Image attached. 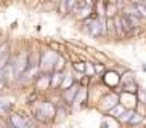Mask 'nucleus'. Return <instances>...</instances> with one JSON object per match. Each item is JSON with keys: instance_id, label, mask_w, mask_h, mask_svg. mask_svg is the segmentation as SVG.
<instances>
[{"instance_id": "f257e3e1", "label": "nucleus", "mask_w": 146, "mask_h": 128, "mask_svg": "<svg viewBox=\"0 0 146 128\" xmlns=\"http://www.w3.org/2000/svg\"><path fill=\"white\" fill-rule=\"evenodd\" d=\"M32 111V119L40 123H48L55 120V102L52 101H40L37 99L35 102L31 104Z\"/></svg>"}, {"instance_id": "f03ea898", "label": "nucleus", "mask_w": 146, "mask_h": 128, "mask_svg": "<svg viewBox=\"0 0 146 128\" xmlns=\"http://www.w3.org/2000/svg\"><path fill=\"white\" fill-rule=\"evenodd\" d=\"M58 51H55L53 48H45V50L40 51V72H53V67H55V63L58 59Z\"/></svg>"}, {"instance_id": "7ed1b4c3", "label": "nucleus", "mask_w": 146, "mask_h": 128, "mask_svg": "<svg viewBox=\"0 0 146 128\" xmlns=\"http://www.w3.org/2000/svg\"><path fill=\"white\" fill-rule=\"evenodd\" d=\"M10 58H11V61H13V66H15V74H16V79L19 75H21L24 71L27 69V66H29V58H27V50H19L16 53V55H10Z\"/></svg>"}, {"instance_id": "20e7f679", "label": "nucleus", "mask_w": 146, "mask_h": 128, "mask_svg": "<svg viewBox=\"0 0 146 128\" xmlns=\"http://www.w3.org/2000/svg\"><path fill=\"white\" fill-rule=\"evenodd\" d=\"M117 102H119V94H117L116 91H106L104 94L100 96L98 107H100V111L108 112L112 106H116Z\"/></svg>"}, {"instance_id": "39448f33", "label": "nucleus", "mask_w": 146, "mask_h": 128, "mask_svg": "<svg viewBox=\"0 0 146 128\" xmlns=\"http://www.w3.org/2000/svg\"><path fill=\"white\" fill-rule=\"evenodd\" d=\"M101 82H103V85L106 86V88H116V86L120 83V74L117 72L116 69L104 71Z\"/></svg>"}, {"instance_id": "423d86ee", "label": "nucleus", "mask_w": 146, "mask_h": 128, "mask_svg": "<svg viewBox=\"0 0 146 128\" xmlns=\"http://www.w3.org/2000/svg\"><path fill=\"white\" fill-rule=\"evenodd\" d=\"M79 88H80V85H79V82H76L71 86L61 90V99H63V102H66V104L71 106L74 98H76V94H77V91H79Z\"/></svg>"}, {"instance_id": "0eeeda50", "label": "nucleus", "mask_w": 146, "mask_h": 128, "mask_svg": "<svg viewBox=\"0 0 146 128\" xmlns=\"http://www.w3.org/2000/svg\"><path fill=\"white\" fill-rule=\"evenodd\" d=\"M50 75L52 72H40L37 75V79L34 80V85H35V90L37 91H47L50 90Z\"/></svg>"}, {"instance_id": "6e6552de", "label": "nucleus", "mask_w": 146, "mask_h": 128, "mask_svg": "<svg viewBox=\"0 0 146 128\" xmlns=\"http://www.w3.org/2000/svg\"><path fill=\"white\" fill-rule=\"evenodd\" d=\"M3 82L7 85H11L13 82H16V74H15V66H13V61L11 58L8 59V63L3 66Z\"/></svg>"}, {"instance_id": "1a4fd4ad", "label": "nucleus", "mask_w": 146, "mask_h": 128, "mask_svg": "<svg viewBox=\"0 0 146 128\" xmlns=\"http://www.w3.org/2000/svg\"><path fill=\"white\" fill-rule=\"evenodd\" d=\"M10 125H13L15 128H26V115H21L18 112H10Z\"/></svg>"}, {"instance_id": "9d476101", "label": "nucleus", "mask_w": 146, "mask_h": 128, "mask_svg": "<svg viewBox=\"0 0 146 128\" xmlns=\"http://www.w3.org/2000/svg\"><path fill=\"white\" fill-rule=\"evenodd\" d=\"M119 19H120V26H122V30H124V37H127V35L132 32L135 27H133V24L130 22L129 16L127 15H124V13H119Z\"/></svg>"}, {"instance_id": "9b49d317", "label": "nucleus", "mask_w": 146, "mask_h": 128, "mask_svg": "<svg viewBox=\"0 0 146 128\" xmlns=\"http://www.w3.org/2000/svg\"><path fill=\"white\" fill-rule=\"evenodd\" d=\"M63 75H64L63 71H53L52 75H50V90H58L60 88V83H61V80H63Z\"/></svg>"}, {"instance_id": "f8f14e48", "label": "nucleus", "mask_w": 146, "mask_h": 128, "mask_svg": "<svg viewBox=\"0 0 146 128\" xmlns=\"http://www.w3.org/2000/svg\"><path fill=\"white\" fill-rule=\"evenodd\" d=\"M69 104H55V120L53 122H61L68 117V107Z\"/></svg>"}, {"instance_id": "ddd939ff", "label": "nucleus", "mask_w": 146, "mask_h": 128, "mask_svg": "<svg viewBox=\"0 0 146 128\" xmlns=\"http://www.w3.org/2000/svg\"><path fill=\"white\" fill-rule=\"evenodd\" d=\"M27 58H29V66H39L40 64V50H37V48L27 50Z\"/></svg>"}, {"instance_id": "4468645a", "label": "nucleus", "mask_w": 146, "mask_h": 128, "mask_svg": "<svg viewBox=\"0 0 146 128\" xmlns=\"http://www.w3.org/2000/svg\"><path fill=\"white\" fill-rule=\"evenodd\" d=\"M125 109H127V107H125L122 102H117L116 106H112L111 109L106 112V114H108V115H111V117H116V119H119L120 115L125 112Z\"/></svg>"}, {"instance_id": "2eb2a0df", "label": "nucleus", "mask_w": 146, "mask_h": 128, "mask_svg": "<svg viewBox=\"0 0 146 128\" xmlns=\"http://www.w3.org/2000/svg\"><path fill=\"white\" fill-rule=\"evenodd\" d=\"M63 72H64V75H63V80H61L60 88H58V90H64V88H68V86H71L72 83H76V80L72 79V74H71V72H66V69L63 71Z\"/></svg>"}, {"instance_id": "dca6fc26", "label": "nucleus", "mask_w": 146, "mask_h": 128, "mask_svg": "<svg viewBox=\"0 0 146 128\" xmlns=\"http://www.w3.org/2000/svg\"><path fill=\"white\" fill-rule=\"evenodd\" d=\"M66 66H68V59H66L64 55H58V59H56L55 63V67H53V71H64Z\"/></svg>"}, {"instance_id": "f3484780", "label": "nucleus", "mask_w": 146, "mask_h": 128, "mask_svg": "<svg viewBox=\"0 0 146 128\" xmlns=\"http://www.w3.org/2000/svg\"><path fill=\"white\" fill-rule=\"evenodd\" d=\"M135 114V109H125V112L122 115H120L119 119V123H122V125H129V122H130V119H132V115Z\"/></svg>"}, {"instance_id": "a211bd4d", "label": "nucleus", "mask_w": 146, "mask_h": 128, "mask_svg": "<svg viewBox=\"0 0 146 128\" xmlns=\"http://www.w3.org/2000/svg\"><path fill=\"white\" fill-rule=\"evenodd\" d=\"M145 117H146L145 114H141V112L135 111V114L132 115V119H130L129 125H140V123H143V119H145Z\"/></svg>"}, {"instance_id": "6ab92c4d", "label": "nucleus", "mask_w": 146, "mask_h": 128, "mask_svg": "<svg viewBox=\"0 0 146 128\" xmlns=\"http://www.w3.org/2000/svg\"><path fill=\"white\" fill-rule=\"evenodd\" d=\"M106 29H108V35L116 37V26H114V18H106Z\"/></svg>"}, {"instance_id": "aec40b11", "label": "nucleus", "mask_w": 146, "mask_h": 128, "mask_svg": "<svg viewBox=\"0 0 146 128\" xmlns=\"http://www.w3.org/2000/svg\"><path fill=\"white\" fill-rule=\"evenodd\" d=\"M56 11L60 13V16H66L68 15V10H66V0H60L58 3L55 5Z\"/></svg>"}, {"instance_id": "412c9836", "label": "nucleus", "mask_w": 146, "mask_h": 128, "mask_svg": "<svg viewBox=\"0 0 146 128\" xmlns=\"http://www.w3.org/2000/svg\"><path fill=\"white\" fill-rule=\"evenodd\" d=\"M93 67H95V74L96 75H103L104 71H106L104 63H100V61H93Z\"/></svg>"}, {"instance_id": "4be33fe9", "label": "nucleus", "mask_w": 146, "mask_h": 128, "mask_svg": "<svg viewBox=\"0 0 146 128\" xmlns=\"http://www.w3.org/2000/svg\"><path fill=\"white\" fill-rule=\"evenodd\" d=\"M84 74L88 77H96V74H95V67H93V63H90V61H85V71H84Z\"/></svg>"}, {"instance_id": "5701e85b", "label": "nucleus", "mask_w": 146, "mask_h": 128, "mask_svg": "<svg viewBox=\"0 0 146 128\" xmlns=\"http://www.w3.org/2000/svg\"><path fill=\"white\" fill-rule=\"evenodd\" d=\"M114 26H116V37H124V30H122V26H120V19H119V15L114 16Z\"/></svg>"}, {"instance_id": "b1692460", "label": "nucleus", "mask_w": 146, "mask_h": 128, "mask_svg": "<svg viewBox=\"0 0 146 128\" xmlns=\"http://www.w3.org/2000/svg\"><path fill=\"white\" fill-rule=\"evenodd\" d=\"M135 77L132 72H122L120 74V83H127V82H133Z\"/></svg>"}, {"instance_id": "393cba45", "label": "nucleus", "mask_w": 146, "mask_h": 128, "mask_svg": "<svg viewBox=\"0 0 146 128\" xmlns=\"http://www.w3.org/2000/svg\"><path fill=\"white\" fill-rule=\"evenodd\" d=\"M76 5H77V0H66V10H68V15H74Z\"/></svg>"}, {"instance_id": "a878e982", "label": "nucleus", "mask_w": 146, "mask_h": 128, "mask_svg": "<svg viewBox=\"0 0 146 128\" xmlns=\"http://www.w3.org/2000/svg\"><path fill=\"white\" fill-rule=\"evenodd\" d=\"M137 99L138 102H141V104L146 106V90H141V88L137 90Z\"/></svg>"}, {"instance_id": "bb28decb", "label": "nucleus", "mask_w": 146, "mask_h": 128, "mask_svg": "<svg viewBox=\"0 0 146 128\" xmlns=\"http://www.w3.org/2000/svg\"><path fill=\"white\" fill-rule=\"evenodd\" d=\"M8 53H10V43L5 40V42L0 43V58L5 55H8Z\"/></svg>"}, {"instance_id": "cd10ccee", "label": "nucleus", "mask_w": 146, "mask_h": 128, "mask_svg": "<svg viewBox=\"0 0 146 128\" xmlns=\"http://www.w3.org/2000/svg\"><path fill=\"white\" fill-rule=\"evenodd\" d=\"M71 67H74L76 71L84 74V71H85V61H76V63L71 64Z\"/></svg>"}, {"instance_id": "c85d7f7f", "label": "nucleus", "mask_w": 146, "mask_h": 128, "mask_svg": "<svg viewBox=\"0 0 146 128\" xmlns=\"http://www.w3.org/2000/svg\"><path fill=\"white\" fill-rule=\"evenodd\" d=\"M133 5H135V8L138 10V13H140V15L146 19V7L143 5V2H138V3H133Z\"/></svg>"}, {"instance_id": "c756f323", "label": "nucleus", "mask_w": 146, "mask_h": 128, "mask_svg": "<svg viewBox=\"0 0 146 128\" xmlns=\"http://www.w3.org/2000/svg\"><path fill=\"white\" fill-rule=\"evenodd\" d=\"M69 71H71V74H72V79H74L76 82H79V80L82 79V77H84V74L79 72V71H76L74 67H69Z\"/></svg>"}, {"instance_id": "7c9ffc66", "label": "nucleus", "mask_w": 146, "mask_h": 128, "mask_svg": "<svg viewBox=\"0 0 146 128\" xmlns=\"http://www.w3.org/2000/svg\"><path fill=\"white\" fill-rule=\"evenodd\" d=\"M50 48H53L55 51H58V53H63V47H61L60 43H56V42H50V45H48Z\"/></svg>"}, {"instance_id": "2f4dec72", "label": "nucleus", "mask_w": 146, "mask_h": 128, "mask_svg": "<svg viewBox=\"0 0 146 128\" xmlns=\"http://www.w3.org/2000/svg\"><path fill=\"white\" fill-rule=\"evenodd\" d=\"M0 82H3V71L0 69Z\"/></svg>"}, {"instance_id": "473e14b6", "label": "nucleus", "mask_w": 146, "mask_h": 128, "mask_svg": "<svg viewBox=\"0 0 146 128\" xmlns=\"http://www.w3.org/2000/svg\"><path fill=\"white\" fill-rule=\"evenodd\" d=\"M48 2H50V3H53V5H56L58 2H60V0H48Z\"/></svg>"}, {"instance_id": "72a5a7b5", "label": "nucleus", "mask_w": 146, "mask_h": 128, "mask_svg": "<svg viewBox=\"0 0 146 128\" xmlns=\"http://www.w3.org/2000/svg\"><path fill=\"white\" fill-rule=\"evenodd\" d=\"M141 67H143V71H145V72H146V64H143Z\"/></svg>"}, {"instance_id": "f704fd0d", "label": "nucleus", "mask_w": 146, "mask_h": 128, "mask_svg": "<svg viewBox=\"0 0 146 128\" xmlns=\"http://www.w3.org/2000/svg\"><path fill=\"white\" fill-rule=\"evenodd\" d=\"M40 3H45V2H48V0H39Z\"/></svg>"}, {"instance_id": "c9c22d12", "label": "nucleus", "mask_w": 146, "mask_h": 128, "mask_svg": "<svg viewBox=\"0 0 146 128\" xmlns=\"http://www.w3.org/2000/svg\"><path fill=\"white\" fill-rule=\"evenodd\" d=\"M143 5H145V7H146V0H143Z\"/></svg>"}]
</instances>
